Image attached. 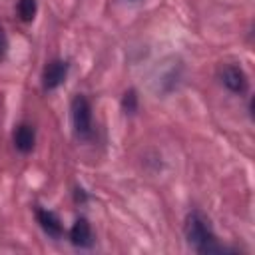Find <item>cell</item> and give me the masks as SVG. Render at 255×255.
<instances>
[{
  "mask_svg": "<svg viewBox=\"0 0 255 255\" xmlns=\"http://www.w3.org/2000/svg\"><path fill=\"white\" fill-rule=\"evenodd\" d=\"M185 239L189 243V247L201 255H213V253H231L233 249L221 245L217 241V235L211 227V221L209 217L199 211V209H193L187 213L185 217Z\"/></svg>",
  "mask_w": 255,
  "mask_h": 255,
  "instance_id": "cell-1",
  "label": "cell"
},
{
  "mask_svg": "<svg viewBox=\"0 0 255 255\" xmlns=\"http://www.w3.org/2000/svg\"><path fill=\"white\" fill-rule=\"evenodd\" d=\"M70 112H72V126H74V133L78 139H92L94 137V116H92V104L86 96L78 94L74 96L72 104H70Z\"/></svg>",
  "mask_w": 255,
  "mask_h": 255,
  "instance_id": "cell-2",
  "label": "cell"
},
{
  "mask_svg": "<svg viewBox=\"0 0 255 255\" xmlns=\"http://www.w3.org/2000/svg\"><path fill=\"white\" fill-rule=\"evenodd\" d=\"M219 80L221 84L231 92V94H245L249 90V78L247 74L243 72L241 66L237 64H227L219 70Z\"/></svg>",
  "mask_w": 255,
  "mask_h": 255,
  "instance_id": "cell-3",
  "label": "cell"
},
{
  "mask_svg": "<svg viewBox=\"0 0 255 255\" xmlns=\"http://www.w3.org/2000/svg\"><path fill=\"white\" fill-rule=\"evenodd\" d=\"M68 70H70V64L66 60H50L44 66V72H42V88H44V92H52L58 86H62L66 76H68Z\"/></svg>",
  "mask_w": 255,
  "mask_h": 255,
  "instance_id": "cell-4",
  "label": "cell"
},
{
  "mask_svg": "<svg viewBox=\"0 0 255 255\" xmlns=\"http://www.w3.org/2000/svg\"><path fill=\"white\" fill-rule=\"evenodd\" d=\"M72 245L80 247V249H88L94 245V233H92V227L88 223L86 217H78L74 221V225L70 227V233H68Z\"/></svg>",
  "mask_w": 255,
  "mask_h": 255,
  "instance_id": "cell-5",
  "label": "cell"
},
{
  "mask_svg": "<svg viewBox=\"0 0 255 255\" xmlns=\"http://www.w3.org/2000/svg\"><path fill=\"white\" fill-rule=\"evenodd\" d=\"M36 221L40 223L42 231L54 239L62 237V221L60 217L52 211V209H46V207H36Z\"/></svg>",
  "mask_w": 255,
  "mask_h": 255,
  "instance_id": "cell-6",
  "label": "cell"
},
{
  "mask_svg": "<svg viewBox=\"0 0 255 255\" xmlns=\"http://www.w3.org/2000/svg\"><path fill=\"white\" fill-rule=\"evenodd\" d=\"M12 141H14V147L20 153H30L34 149V143H36L34 128L30 124H18L14 133H12Z\"/></svg>",
  "mask_w": 255,
  "mask_h": 255,
  "instance_id": "cell-7",
  "label": "cell"
},
{
  "mask_svg": "<svg viewBox=\"0 0 255 255\" xmlns=\"http://www.w3.org/2000/svg\"><path fill=\"white\" fill-rule=\"evenodd\" d=\"M16 10H18V16H20L22 22H32L34 16H36L38 4H36V0H18Z\"/></svg>",
  "mask_w": 255,
  "mask_h": 255,
  "instance_id": "cell-8",
  "label": "cell"
},
{
  "mask_svg": "<svg viewBox=\"0 0 255 255\" xmlns=\"http://www.w3.org/2000/svg\"><path fill=\"white\" fill-rule=\"evenodd\" d=\"M122 110H124V114H129V116L137 112V92L133 88L124 92V96H122Z\"/></svg>",
  "mask_w": 255,
  "mask_h": 255,
  "instance_id": "cell-9",
  "label": "cell"
},
{
  "mask_svg": "<svg viewBox=\"0 0 255 255\" xmlns=\"http://www.w3.org/2000/svg\"><path fill=\"white\" fill-rule=\"evenodd\" d=\"M6 52H8V38H6L4 28L0 26V62L6 58Z\"/></svg>",
  "mask_w": 255,
  "mask_h": 255,
  "instance_id": "cell-10",
  "label": "cell"
},
{
  "mask_svg": "<svg viewBox=\"0 0 255 255\" xmlns=\"http://www.w3.org/2000/svg\"><path fill=\"white\" fill-rule=\"evenodd\" d=\"M86 199H88V195L84 193V189L78 187V189H76V201H86Z\"/></svg>",
  "mask_w": 255,
  "mask_h": 255,
  "instance_id": "cell-11",
  "label": "cell"
}]
</instances>
